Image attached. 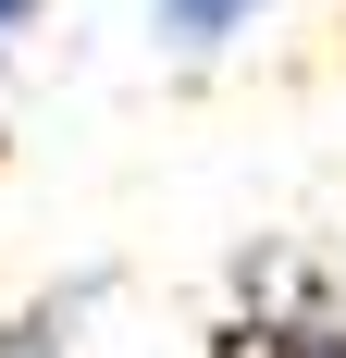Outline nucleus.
<instances>
[{"mask_svg":"<svg viewBox=\"0 0 346 358\" xmlns=\"http://www.w3.org/2000/svg\"><path fill=\"white\" fill-rule=\"evenodd\" d=\"M210 358H346V272H310L297 296L223 322V346H210Z\"/></svg>","mask_w":346,"mask_h":358,"instance_id":"1","label":"nucleus"},{"mask_svg":"<svg viewBox=\"0 0 346 358\" xmlns=\"http://www.w3.org/2000/svg\"><path fill=\"white\" fill-rule=\"evenodd\" d=\"M260 13H272V0H161V13H148V37H161L173 62H210V50H223V37H247Z\"/></svg>","mask_w":346,"mask_h":358,"instance_id":"2","label":"nucleus"},{"mask_svg":"<svg viewBox=\"0 0 346 358\" xmlns=\"http://www.w3.org/2000/svg\"><path fill=\"white\" fill-rule=\"evenodd\" d=\"M74 309H87V285H74V296H37L25 322H0V358H62L74 346Z\"/></svg>","mask_w":346,"mask_h":358,"instance_id":"3","label":"nucleus"},{"mask_svg":"<svg viewBox=\"0 0 346 358\" xmlns=\"http://www.w3.org/2000/svg\"><path fill=\"white\" fill-rule=\"evenodd\" d=\"M37 13H50V0H0V37H25V25H37Z\"/></svg>","mask_w":346,"mask_h":358,"instance_id":"4","label":"nucleus"}]
</instances>
